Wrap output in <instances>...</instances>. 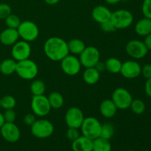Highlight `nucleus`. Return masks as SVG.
Returning <instances> with one entry per match:
<instances>
[{
    "instance_id": "nucleus-1",
    "label": "nucleus",
    "mask_w": 151,
    "mask_h": 151,
    "mask_svg": "<svg viewBox=\"0 0 151 151\" xmlns=\"http://www.w3.org/2000/svg\"><path fill=\"white\" fill-rule=\"evenodd\" d=\"M44 52L46 56L52 61H60L69 54L68 44L59 37H51L45 41Z\"/></svg>"
},
{
    "instance_id": "nucleus-2",
    "label": "nucleus",
    "mask_w": 151,
    "mask_h": 151,
    "mask_svg": "<svg viewBox=\"0 0 151 151\" xmlns=\"http://www.w3.org/2000/svg\"><path fill=\"white\" fill-rule=\"evenodd\" d=\"M16 73L22 79L30 81L37 76L38 67L35 61L28 58L17 62Z\"/></svg>"
},
{
    "instance_id": "nucleus-3",
    "label": "nucleus",
    "mask_w": 151,
    "mask_h": 151,
    "mask_svg": "<svg viewBox=\"0 0 151 151\" xmlns=\"http://www.w3.org/2000/svg\"><path fill=\"white\" fill-rule=\"evenodd\" d=\"M101 125L100 121L94 116H88L84 118L82 125L81 126L82 135L91 140L100 137Z\"/></svg>"
},
{
    "instance_id": "nucleus-4",
    "label": "nucleus",
    "mask_w": 151,
    "mask_h": 151,
    "mask_svg": "<svg viewBox=\"0 0 151 151\" xmlns=\"http://www.w3.org/2000/svg\"><path fill=\"white\" fill-rule=\"evenodd\" d=\"M31 134L38 139H46L51 137L54 133V125L46 119H36L30 126Z\"/></svg>"
},
{
    "instance_id": "nucleus-5",
    "label": "nucleus",
    "mask_w": 151,
    "mask_h": 151,
    "mask_svg": "<svg viewBox=\"0 0 151 151\" xmlns=\"http://www.w3.org/2000/svg\"><path fill=\"white\" fill-rule=\"evenodd\" d=\"M111 21L116 29H123L129 27L134 22V16L129 10L120 9L113 12Z\"/></svg>"
},
{
    "instance_id": "nucleus-6",
    "label": "nucleus",
    "mask_w": 151,
    "mask_h": 151,
    "mask_svg": "<svg viewBox=\"0 0 151 151\" xmlns=\"http://www.w3.org/2000/svg\"><path fill=\"white\" fill-rule=\"evenodd\" d=\"M19 38L27 42L35 41L39 35V29L35 23L32 21L26 20L21 22L17 29Z\"/></svg>"
},
{
    "instance_id": "nucleus-7",
    "label": "nucleus",
    "mask_w": 151,
    "mask_h": 151,
    "mask_svg": "<svg viewBox=\"0 0 151 151\" xmlns=\"http://www.w3.org/2000/svg\"><path fill=\"white\" fill-rule=\"evenodd\" d=\"M111 100L118 109L125 110L130 108L133 100V97L130 91L126 88L119 87L114 91Z\"/></svg>"
},
{
    "instance_id": "nucleus-8",
    "label": "nucleus",
    "mask_w": 151,
    "mask_h": 151,
    "mask_svg": "<svg viewBox=\"0 0 151 151\" xmlns=\"http://www.w3.org/2000/svg\"><path fill=\"white\" fill-rule=\"evenodd\" d=\"M100 54L98 49L93 46H88L80 55V61L85 68L94 67L100 61Z\"/></svg>"
},
{
    "instance_id": "nucleus-9",
    "label": "nucleus",
    "mask_w": 151,
    "mask_h": 151,
    "mask_svg": "<svg viewBox=\"0 0 151 151\" xmlns=\"http://www.w3.org/2000/svg\"><path fill=\"white\" fill-rule=\"evenodd\" d=\"M31 109L35 116H45L50 113L52 109L49 103L47 97L43 94L32 96L31 100Z\"/></svg>"
},
{
    "instance_id": "nucleus-10",
    "label": "nucleus",
    "mask_w": 151,
    "mask_h": 151,
    "mask_svg": "<svg viewBox=\"0 0 151 151\" xmlns=\"http://www.w3.org/2000/svg\"><path fill=\"white\" fill-rule=\"evenodd\" d=\"M125 51L130 57L137 60L144 58L148 52V50L144 42L137 39L131 40L127 43Z\"/></svg>"
},
{
    "instance_id": "nucleus-11",
    "label": "nucleus",
    "mask_w": 151,
    "mask_h": 151,
    "mask_svg": "<svg viewBox=\"0 0 151 151\" xmlns=\"http://www.w3.org/2000/svg\"><path fill=\"white\" fill-rule=\"evenodd\" d=\"M80 59L74 55H68L63 60H60V67L62 71L66 75L69 76H75L80 72L81 69Z\"/></svg>"
},
{
    "instance_id": "nucleus-12",
    "label": "nucleus",
    "mask_w": 151,
    "mask_h": 151,
    "mask_svg": "<svg viewBox=\"0 0 151 151\" xmlns=\"http://www.w3.org/2000/svg\"><path fill=\"white\" fill-rule=\"evenodd\" d=\"M32 49L29 45V43L22 40V41H18L16 44H13L12 47L11 55L13 58L18 62L29 58Z\"/></svg>"
},
{
    "instance_id": "nucleus-13",
    "label": "nucleus",
    "mask_w": 151,
    "mask_h": 151,
    "mask_svg": "<svg viewBox=\"0 0 151 151\" xmlns=\"http://www.w3.org/2000/svg\"><path fill=\"white\" fill-rule=\"evenodd\" d=\"M82 110L78 107H72L67 110L65 114V122L68 128L79 129L84 120Z\"/></svg>"
},
{
    "instance_id": "nucleus-14",
    "label": "nucleus",
    "mask_w": 151,
    "mask_h": 151,
    "mask_svg": "<svg viewBox=\"0 0 151 151\" xmlns=\"http://www.w3.org/2000/svg\"><path fill=\"white\" fill-rule=\"evenodd\" d=\"M0 133L3 139L10 143L18 142L21 137L20 130L14 122H4L0 128Z\"/></svg>"
},
{
    "instance_id": "nucleus-15",
    "label": "nucleus",
    "mask_w": 151,
    "mask_h": 151,
    "mask_svg": "<svg viewBox=\"0 0 151 151\" xmlns=\"http://www.w3.org/2000/svg\"><path fill=\"white\" fill-rule=\"evenodd\" d=\"M141 70L142 66L138 62L129 60L122 63L120 73L127 79H134L141 75Z\"/></svg>"
},
{
    "instance_id": "nucleus-16",
    "label": "nucleus",
    "mask_w": 151,
    "mask_h": 151,
    "mask_svg": "<svg viewBox=\"0 0 151 151\" xmlns=\"http://www.w3.org/2000/svg\"><path fill=\"white\" fill-rule=\"evenodd\" d=\"M112 12L104 5L96 6L91 12V17L96 22L100 24L110 20Z\"/></svg>"
},
{
    "instance_id": "nucleus-17",
    "label": "nucleus",
    "mask_w": 151,
    "mask_h": 151,
    "mask_svg": "<svg viewBox=\"0 0 151 151\" xmlns=\"http://www.w3.org/2000/svg\"><path fill=\"white\" fill-rule=\"evenodd\" d=\"M19 35L16 29L6 28L0 33V42L4 46H13L19 41Z\"/></svg>"
},
{
    "instance_id": "nucleus-18",
    "label": "nucleus",
    "mask_w": 151,
    "mask_h": 151,
    "mask_svg": "<svg viewBox=\"0 0 151 151\" xmlns=\"http://www.w3.org/2000/svg\"><path fill=\"white\" fill-rule=\"evenodd\" d=\"M118 109L114 102L110 99H106L104 100L100 106V112L103 116L105 118H110L114 117L116 115V112H117Z\"/></svg>"
},
{
    "instance_id": "nucleus-19",
    "label": "nucleus",
    "mask_w": 151,
    "mask_h": 151,
    "mask_svg": "<svg viewBox=\"0 0 151 151\" xmlns=\"http://www.w3.org/2000/svg\"><path fill=\"white\" fill-rule=\"evenodd\" d=\"M92 148L93 140L83 135L72 142V149L73 151H92Z\"/></svg>"
},
{
    "instance_id": "nucleus-20",
    "label": "nucleus",
    "mask_w": 151,
    "mask_h": 151,
    "mask_svg": "<svg viewBox=\"0 0 151 151\" xmlns=\"http://www.w3.org/2000/svg\"><path fill=\"white\" fill-rule=\"evenodd\" d=\"M135 32L139 36H146L151 33V19L144 17L137 22Z\"/></svg>"
},
{
    "instance_id": "nucleus-21",
    "label": "nucleus",
    "mask_w": 151,
    "mask_h": 151,
    "mask_svg": "<svg viewBox=\"0 0 151 151\" xmlns=\"http://www.w3.org/2000/svg\"><path fill=\"white\" fill-rule=\"evenodd\" d=\"M83 78L86 83L94 85L100 81V72L95 67L86 68L83 74Z\"/></svg>"
},
{
    "instance_id": "nucleus-22",
    "label": "nucleus",
    "mask_w": 151,
    "mask_h": 151,
    "mask_svg": "<svg viewBox=\"0 0 151 151\" xmlns=\"http://www.w3.org/2000/svg\"><path fill=\"white\" fill-rule=\"evenodd\" d=\"M67 44L69 52L74 55H80L86 47L85 43L80 38L71 39L69 42H67Z\"/></svg>"
},
{
    "instance_id": "nucleus-23",
    "label": "nucleus",
    "mask_w": 151,
    "mask_h": 151,
    "mask_svg": "<svg viewBox=\"0 0 151 151\" xmlns=\"http://www.w3.org/2000/svg\"><path fill=\"white\" fill-rule=\"evenodd\" d=\"M17 61L14 59H4L0 63V72L4 75H13L16 72Z\"/></svg>"
},
{
    "instance_id": "nucleus-24",
    "label": "nucleus",
    "mask_w": 151,
    "mask_h": 151,
    "mask_svg": "<svg viewBox=\"0 0 151 151\" xmlns=\"http://www.w3.org/2000/svg\"><path fill=\"white\" fill-rule=\"evenodd\" d=\"M47 98H48V101L51 109H59L63 106V103H64L63 96L58 91H52V93H50Z\"/></svg>"
},
{
    "instance_id": "nucleus-25",
    "label": "nucleus",
    "mask_w": 151,
    "mask_h": 151,
    "mask_svg": "<svg viewBox=\"0 0 151 151\" xmlns=\"http://www.w3.org/2000/svg\"><path fill=\"white\" fill-rule=\"evenodd\" d=\"M122 62L114 57L109 58L105 62L106 70L112 74L120 73Z\"/></svg>"
},
{
    "instance_id": "nucleus-26",
    "label": "nucleus",
    "mask_w": 151,
    "mask_h": 151,
    "mask_svg": "<svg viewBox=\"0 0 151 151\" xmlns=\"http://www.w3.org/2000/svg\"><path fill=\"white\" fill-rule=\"evenodd\" d=\"M92 151H111V145L109 140L98 137L93 140Z\"/></svg>"
},
{
    "instance_id": "nucleus-27",
    "label": "nucleus",
    "mask_w": 151,
    "mask_h": 151,
    "mask_svg": "<svg viewBox=\"0 0 151 151\" xmlns=\"http://www.w3.org/2000/svg\"><path fill=\"white\" fill-rule=\"evenodd\" d=\"M30 91L33 96L43 95L46 91V85L41 80H34L30 84Z\"/></svg>"
},
{
    "instance_id": "nucleus-28",
    "label": "nucleus",
    "mask_w": 151,
    "mask_h": 151,
    "mask_svg": "<svg viewBox=\"0 0 151 151\" xmlns=\"http://www.w3.org/2000/svg\"><path fill=\"white\" fill-rule=\"evenodd\" d=\"M131 111L135 114L140 115L142 114L146 109L145 103L140 99H133L131 104L130 106Z\"/></svg>"
},
{
    "instance_id": "nucleus-29",
    "label": "nucleus",
    "mask_w": 151,
    "mask_h": 151,
    "mask_svg": "<svg viewBox=\"0 0 151 151\" xmlns=\"http://www.w3.org/2000/svg\"><path fill=\"white\" fill-rule=\"evenodd\" d=\"M114 134V127L111 123H105L101 125L100 137L110 140Z\"/></svg>"
},
{
    "instance_id": "nucleus-30",
    "label": "nucleus",
    "mask_w": 151,
    "mask_h": 151,
    "mask_svg": "<svg viewBox=\"0 0 151 151\" xmlns=\"http://www.w3.org/2000/svg\"><path fill=\"white\" fill-rule=\"evenodd\" d=\"M16 106V100L15 97L11 95L4 96L1 98V108L4 110L13 109Z\"/></svg>"
},
{
    "instance_id": "nucleus-31",
    "label": "nucleus",
    "mask_w": 151,
    "mask_h": 151,
    "mask_svg": "<svg viewBox=\"0 0 151 151\" xmlns=\"http://www.w3.org/2000/svg\"><path fill=\"white\" fill-rule=\"evenodd\" d=\"M4 20H5V23L7 27L16 29H18V27L20 25L21 22H22L20 18L17 15L12 14V13L10 15H9Z\"/></svg>"
},
{
    "instance_id": "nucleus-32",
    "label": "nucleus",
    "mask_w": 151,
    "mask_h": 151,
    "mask_svg": "<svg viewBox=\"0 0 151 151\" xmlns=\"http://www.w3.org/2000/svg\"><path fill=\"white\" fill-rule=\"evenodd\" d=\"M12 13L11 7L6 3H0V19H5Z\"/></svg>"
},
{
    "instance_id": "nucleus-33",
    "label": "nucleus",
    "mask_w": 151,
    "mask_h": 151,
    "mask_svg": "<svg viewBox=\"0 0 151 151\" xmlns=\"http://www.w3.org/2000/svg\"><path fill=\"white\" fill-rule=\"evenodd\" d=\"M142 11L145 17L151 19V0H143Z\"/></svg>"
},
{
    "instance_id": "nucleus-34",
    "label": "nucleus",
    "mask_w": 151,
    "mask_h": 151,
    "mask_svg": "<svg viewBox=\"0 0 151 151\" xmlns=\"http://www.w3.org/2000/svg\"><path fill=\"white\" fill-rule=\"evenodd\" d=\"M80 137H81V135H80V132L78 128H68L67 131H66V138H67L68 140H69V141L72 142L76 140Z\"/></svg>"
},
{
    "instance_id": "nucleus-35",
    "label": "nucleus",
    "mask_w": 151,
    "mask_h": 151,
    "mask_svg": "<svg viewBox=\"0 0 151 151\" xmlns=\"http://www.w3.org/2000/svg\"><path fill=\"white\" fill-rule=\"evenodd\" d=\"M5 122H14L16 119V114L13 109H7L3 114Z\"/></svg>"
},
{
    "instance_id": "nucleus-36",
    "label": "nucleus",
    "mask_w": 151,
    "mask_h": 151,
    "mask_svg": "<svg viewBox=\"0 0 151 151\" xmlns=\"http://www.w3.org/2000/svg\"><path fill=\"white\" fill-rule=\"evenodd\" d=\"M100 26H101L102 30L106 32H112L116 30L114 25L113 24V23H112L111 20H109L107 22L100 24Z\"/></svg>"
},
{
    "instance_id": "nucleus-37",
    "label": "nucleus",
    "mask_w": 151,
    "mask_h": 151,
    "mask_svg": "<svg viewBox=\"0 0 151 151\" xmlns=\"http://www.w3.org/2000/svg\"><path fill=\"white\" fill-rule=\"evenodd\" d=\"M35 120H36V118H35V115L33 113L27 114L26 115H24L23 119L24 123L27 126H31L35 122Z\"/></svg>"
},
{
    "instance_id": "nucleus-38",
    "label": "nucleus",
    "mask_w": 151,
    "mask_h": 151,
    "mask_svg": "<svg viewBox=\"0 0 151 151\" xmlns=\"http://www.w3.org/2000/svg\"><path fill=\"white\" fill-rule=\"evenodd\" d=\"M141 75L147 80L151 78V64L147 63L142 67Z\"/></svg>"
},
{
    "instance_id": "nucleus-39",
    "label": "nucleus",
    "mask_w": 151,
    "mask_h": 151,
    "mask_svg": "<svg viewBox=\"0 0 151 151\" xmlns=\"http://www.w3.org/2000/svg\"><path fill=\"white\" fill-rule=\"evenodd\" d=\"M145 91L148 97H151V78L147 79L145 85Z\"/></svg>"
},
{
    "instance_id": "nucleus-40",
    "label": "nucleus",
    "mask_w": 151,
    "mask_h": 151,
    "mask_svg": "<svg viewBox=\"0 0 151 151\" xmlns=\"http://www.w3.org/2000/svg\"><path fill=\"white\" fill-rule=\"evenodd\" d=\"M143 42H144L145 45L146 46L148 51L149 50H151V33L145 36V40Z\"/></svg>"
},
{
    "instance_id": "nucleus-41",
    "label": "nucleus",
    "mask_w": 151,
    "mask_h": 151,
    "mask_svg": "<svg viewBox=\"0 0 151 151\" xmlns=\"http://www.w3.org/2000/svg\"><path fill=\"white\" fill-rule=\"evenodd\" d=\"M94 67H95L100 72H103V71L106 70V65H105V63H103V62L99 61L98 63L95 65Z\"/></svg>"
},
{
    "instance_id": "nucleus-42",
    "label": "nucleus",
    "mask_w": 151,
    "mask_h": 151,
    "mask_svg": "<svg viewBox=\"0 0 151 151\" xmlns=\"http://www.w3.org/2000/svg\"><path fill=\"white\" fill-rule=\"evenodd\" d=\"M46 3L47 4H50V5H54V4H58V3L60 1V0H44Z\"/></svg>"
},
{
    "instance_id": "nucleus-43",
    "label": "nucleus",
    "mask_w": 151,
    "mask_h": 151,
    "mask_svg": "<svg viewBox=\"0 0 151 151\" xmlns=\"http://www.w3.org/2000/svg\"><path fill=\"white\" fill-rule=\"evenodd\" d=\"M122 1V0H105V1L109 4H116V3L119 2V1Z\"/></svg>"
},
{
    "instance_id": "nucleus-44",
    "label": "nucleus",
    "mask_w": 151,
    "mask_h": 151,
    "mask_svg": "<svg viewBox=\"0 0 151 151\" xmlns=\"http://www.w3.org/2000/svg\"><path fill=\"white\" fill-rule=\"evenodd\" d=\"M4 122H5V121H4V116H3V114H1V112H0V128L2 127V125H4Z\"/></svg>"
},
{
    "instance_id": "nucleus-45",
    "label": "nucleus",
    "mask_w": 151,
    "mask_h": 151,
    "mask_svg": "<svg viewBox=\"0 0 151 151\" xmlns=\"http://www.w3.org/2000/svg\"><path fill=\"white\" fill-rule=\"evenodd\" d=\"M0 108H1V97H0Z\"/></svg>"
},
{
    "instance_id": "nucleus-46",
    "label": "nucleus",
    "mask_w": 151,
    "mask_h": 151,
    "mask_svg": "<svg viewBox=\"0 0 151 151\" xmlns=\"http://www.w3.org/2000/svg\"><path fill=\"white\" fill-rule=\"evenodd\" d=\"M125 151H134V150H125Z\"/></svg>"
},
{
    "instance_id": "nucleus-47",
    "label": "nucleus",
    "mask_w": 151,
    "mask_h": 151,
    "mask_svg": "<svg viewBox=\"0 0 151 151\" xmlns=\"http://www.w3.org/2000/svg\"><path fill=\"white\" fill-rule=\"evenodd\" d=\"M144 151H151V150H144Z\"/></svg>"
},
{
    "instance_id": "nucleus-48",
    "label": "nucleus",
    "mask_w": 151,
    "mask_h": 151,
    "mask_svg": "<svg viewBox=\"0 0 151 151\" xmlns=\"http://www.w3.org/2000/svg\"></svg>"
}]
</instances>
